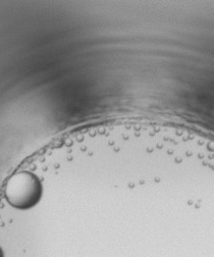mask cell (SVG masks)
I'll return each instance as SVG.
<instances>
[{
    "label": "cell",
    "instance_id": "obj_1",
    "mask_svg": "<svg viewBox=\"0 0 214 257\" xmlns=\"http://www.w3.org/2000/svg\"><path fill=\"white\" fill-rule=\"evenodd\" d=\"M0 257H4V252L2 249H0Z\"/></svg>",
    "mask_w": 214,
    "mask_h": 257
}]
</instances>
